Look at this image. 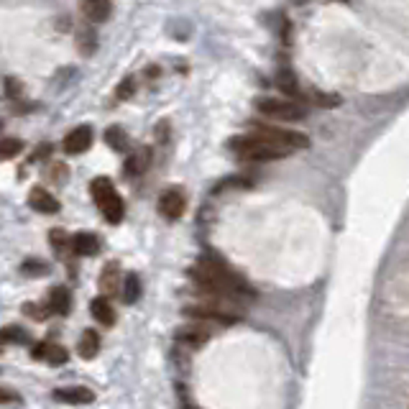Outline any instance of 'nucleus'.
Listing matches in <instances>:
<instances>
[{
  "instance_id": "4468645a",
  "label": "nucleus",
  "mask_w": 409,
  "mask_h": 409,
  "mask_svg": "<svg viewBox=\"0 0 409 409\" xmlns=\"http://www.w3.org/2000/svg\"><path fill=\"white\" fill-rule=\"evenodd\" d=\"M176 343H184V346H192L197 348L202 346L204 340L210 338V332L204 330V327H200V325H187V327H179V330L174 332Z\"/></svg>"
},
{
  "instance_id": "1a4fd4ad",
  "label": "nucleus",
  "mask_w": 409,
  "mask_h": 409,
  "mask_svg": "<svg viewBox=\"0 0 409 409\" xmlns=\"http://www.w3.org/2000/svg\"><path fill=\"white\" fill-rule=\"evenodd\" d=\"M29 204H31V210L44 212V215L59 212V200L54 197L49 190H44V187H34V190L29 192Z\"/></svg>"
},
{
  "instance_id": "2eb2a0df",
  "label": "nucleus",
  "mask_w": 409,
  "mask_h": 409,
  "mask_svg": "<svg viewBox=\"0 0 409 409\" xmlns=\"http://www.w3.org/2000/svg\"><path fill=\"white\" fill-rule=\"evenodd\" d=\"M98 351H100V335H98V330H92V327L82 330V335H79V340H77L79 358L92 361L95 356H98Z\"/></svg>"
},
{
  "instance_id": "a211bd4d",
  "label": "nucleus",
  "mask_w": 409,
  "mask_h": 409,
  "mask_svg": "<svg viewBox=\"0 0 409 409\" xmlns=\"http://www.w3.org/2000/svg\"><path fill=\"white\" fill-rule=\"evenodd\" d=\"M100 248V240L95 233H77L72 235V251L77 256H95Z\"/></svg>"
},
{
  "instance_id": "cd10ccee",
  "label": "nucleus",
  "mask_w": 409,
  "mask_h": 409,
  "mask_svg": "<svg viewBox=\"0 0 409 409\" xmlns=\"http://www.w3.org/2000/svg\"><path fill=\"white\" fill-rule=\"evenodd\" d=\"M6 92L11 95V98H18V95H21V85H18V79L8 77L6 79Z\"/></svg>"
},
{
  "instance_id": "a878e982",
  "label": "nucleus",
  "mask_w": 409,
  "mask_h": 409,
  "mask_svg": "<svg viewBox=\"0 0 409 409\" xmlns=\"http://www.w3.org/2000/svg\"><path fill=\"white\" fill-rule=\"evenodd\" d=\"M312 98L318 100V105H323V108H335L340 103L338 95H323V92H312Z\"/></svg>"
},
{
  "instance_id": "dca6fc26",
  "label": "nucleus",
  "mask_w": 409,
  "mask_h": 409,
  "mask_svg": "<svg viewBox=\"0 0 409 409\" xmlns=\"http://www.w3.org/2000/svg\"><path fill=\"white\" fill-rule=\"evenodd\" d=\"M276 85H279V90H282L284 95H287V100H299V98H304L302 87L297 85L294 72L279 70V74H276Z\"/></svg>"
},
{
  "instance_id": "bb28decb",
  "label": "nucleus",
  "mask_w": 409,
  "mask_h": 409,
  "mask_svg": "<svg viewBox=\"0 0 409 409\" xmlns=\"http://www.w3.org/2000/svg\"><path fill=\"white\" fill-rule=\"evenodd\" d=\"M3 340H18V343H26V340H29V335H26V332H21V330H15L13 325H8L6 327V332H3Z\"/></svg>"
},
{
  "instance_id": "423d86ee",
  "label": "nucleus",
  "mask_w": 409,
  "mask_h": 409,
  "mask_svg": "<svg viewBox=\"0 0 409 409\" xmlns=\"http://www.w3.org/2000/svg\"><path fill=\"white\" fill-rule=\"evenodd\" d=\"M256 110L266 118L276 120H302L304 108L297 100H279V98H256Z\"/></svg>"
},
{
  "instance_id": "c756f323",
  "label": "nucleus",
  "mask_w": 409,
  "mask_h": 409,
  "mask_svg": "<svg viewBox=\"0 0 409 409\" xmlns=\"http://www.w3.org/2000/svg\"><path fill=\"white\" fill-rule=\"evenodd\" d=\"M184 409H197V407H184Z\"/></svg>"
},
{
  "instance_id": "0eeeda50",
  "label": "nucleus",
  "mask_w": 409,
  "mask_h": 409,
  "mask_svg": "<svg viewBox=\"0 0 409 409\" xmlns=\"http://www.w3.org/2000/svg\"><path fill=\"white\" fill-rule=\"evenodd\" d=\"M187 210V200L179 190H167L162 192V197H159V212H162L164 218L169 220H179Z\"/></svg>"
},
{
  "instance_id": "f03ea898",
  "label": "nucleus",
  "mask_w": 409,
  "mask_h": 409,
  "mask_svg": "<svg viewBox=\"0 0 409 409\" xmlns=\"http://www.w3.org/2000/svg\"><path fill=\"white\" fill-rule=\"evenodd\" d=\"M231 151L238 154L240 159L246 162H276V159H287L292 154L290 148L279 146V143L268 141L259 134H248V136H235L231 138Z\"/></svg>"
},
{
  "instance_id": "b1692460",
  "label": "nucleus",
  "mask_w": 409,
  "mask_h": 409,
  "mask_svg": "<svg viewBox=\"0 0 409 409\" xmlns=\"http://www.w3.org/2000/svg\"><path fill=\"white\" fill-rule=\"evenodd\" d=\"M105 138H108V143L115 148V151H126L128 148V138H126V134H123L120 128H108Z\"/></svg>"
},
{
  "instance_id": "5701e85b",
  "label": "nucleus",
  "mask_w": 409,
  "mask_h": 409,
  "mask_svg": "<svg viewBox=\"0 0 409 409\" xmlns=\"http://www.w3.org/2000/svg\"><path fill=\"white\" fill-rule=\"evenodd\" d=\"M23 151V141H18V138H3V143H0V156L3 159H13L15 154H21Z\"/></svg>"
},
{
  "instance_id": "7ed1b4c3",
  "label": "nucleus",
  "mask_w": 409,
  "mask_h": 409,
  "mask_svg": "<svg viewBox=\"0 0 409 409\" xmlns=\"http://www.w3.org/2000/svg\"><path fill=\"white\" fill-rule=\"evenodd\" d=\"M90 192H92V200L98 202L100 212H103V218H105L110 226H115V223H120V220H123L126 204H123L120 195L115 192V184L110 182L108 176H98V179L92 182Z\"/></svg>"
},
{
  "instance_id": "f8f14e48",
  "label": "nucleus",
  "mask_w": 409,
  "mask_h": 409,
  "mask_svg": "<svg viewBox=\"0 0 409 409\" xmlns=\"http://www.w3.org/2000/svg\"><path fill=\"white\" fill-rule=\"evenodd\" d=\"M54 399L67 404H90L95 399V394L87 387H64L54 391Z\"/></svg>"
},
{
  "instance_id": "c85d7f7f",
  "label": "nucleus",
  "mask_w": 409,
  "mask_h": 409,
  "mask_svg": "<svg viewBox=\"0 0 409 409\" xmlns=\"http://www.w3.org/2000/svg\"><path fill=\"white\" fill-rule=\"evenodd\" d=\"M131 92H134V79H126V82L118 87V98H128Z\"/></svg>"
},
{
  "instance_id": "9d476101",
  "label": "nucleus",
  "mask_w": 409,
  "mask_h": 409,
  "mask_svg": "<svg viewBox=\"0 0 409 409\" xmlns=\"http://www.w3.org/2000/svg\"><path fill=\"white\" fill-rule=\"evenodd\" d=\"M79 11H82V15H85L90 23H103L110 18L113 6H110L108 0H85V3L79 6Z\"/></svg>"
},
{
  "instance_id": "412c9836",
  "label": "nucleus",
  "mask_w": 409,
  "mask_h": 409,
  "mask_svg": "<svg viewBox=\"0 0 409 409\" xmlns=\"http://www.w3.org/2000/svg\"><path fill=\"white\" fill-rule=\"evenodd\" d=\"M49 240H51V246H54V251H57L59 256L67 254V251L72 248V238L64 233L62 228H54V231L49 233Z\"/></svg>"
},
{
  "instance_id": "393cba45",
  "label": "nucleus",
  "mask_w": 409,
  "mask_h": 409,
  "mask_svg": "<svg viewBox=\"0 0 409 409\" xmlns=\"http://www.w3.org/2000/svg\"><path fill=\"white\" fill-rule=\"evenodd\" d=\"M44 358L57 366V363H64V361H67V351H64L62 346H46V356H44Z\"/></svg>"
},
{
  "instance_id": "6ab92c4d",
  "label": "nucleus",
  "mask_w": 409,
  "mask_h": 409,
  "mask_svg": "<svg viewBox=\"0 0 409 409\" xmlns=\"http://www.w3.org/2000/svg\"><path fill=\"white\" fill-rule=\"evenodd\" d=\"M77 49L82 57H90V54H95V49H98V34H95V29H92L90 23H85V26H79L77 31Z\"/></svg>"
},
{
  "instance_id": "aec40b11",
  "label": "nucleus",
  "mask_w": 409,
  "mask_h": 409,
  "mask_svg": "<svg viewBox=\"0 0 409 409\" xmlns=\"http://www.w3.org/2000/svg\"><path fill=\"white\" fill-rule=\"evenodd\" d=\"M123 302L126 304H134L138 302V297H141V282H138V276L136 274H128L126 282H123Z\"/></svg>"
},
{
  "instance_id": "20e7f679",
  "label": "nucleus",
  "mask_w": 409,
  "mask_h": 409,
  "mask_svg": "<svg viewBox=\"0 0 409 409\" xmlns=\"http://www.w3.org/2000/svg\"><path fill=\"white\" fill-rule=\"evenodd\" d=\"M184 318L195 320V323H215V325H235L240 323V312L235 307H226L218 302H202V304H190L182 310Z\"/></svg>"
},
{
  "instance_id": "4be33fe9",
  "label": "nucleus",
  "mask_w": 409,
  "mask_h": 409,
  "mask_svg": "<svg viewBox=\"0 0 409 409\" xmlns=\"http://www.w3.org/2000/svg\"><path fill=\"white\" fill-rule=\"evenodd\" d=\"M21 271L26 276H46L51 271V266L46 261H39V259H29V261L21 266Z\"/></svg>"
},
{
  "instance_id": "ddd939ff",
  "label": "nucleus",
  "mask_w": 409,
  "mask_h": 409,
  "mask_svg": "<svg viewBox=\"0 0 409 409\" xmlns=\"http://www.w3.org/2000/svg\"><path fill=\"white\" fill-rule=\"evenodd\" d=\"M46 307H49V312H54V315H70V307H72L70 290H67V287H51Z\"/></svg>"
},
{
  "instance_id": "f3484780",
  "label": "nucleus",
  "mask_w": 409,
  "mask_h": 409,
  "mask_svg": "<svg viewBox=\"0 0 409 409\" xmlns=\"http://www.w3.org/2000/svg\"><path fill=\"white\" fill-rule=\"evenodd\" d=\"M118 287H120V266L115 261H110L100 271V290L105 292V294H115Z\"/></svg>"
},
{
  "instance_id": "f257e3e1",
  "label": "nucleus",
  "mask_w": 409,
  "mask_h": 409,
  "mask_svg": "<svg viewBox=\"0 0 409 409\" xmlns=\"http://www.w3.org/2000/svg\"><path fill=\"white\" fill-rule=\"evenodd\" d=\"M190 279L197 292L212 297L218 304H228V307L256 297L254 287L238 271H233V268L228 266L226 261H220L218 256H202L190 268Z\"/></svg>"
},
{
  "instance_id": "9b49d317",
  "label": "nucleus",
  "mask_w": 409,
  "mask_h": 409,
  "mask_svg": "<svg viewBox=\"0 0 409 409\" xmlns=\"http://www.w3.org/2000/svg\"><path fill=\"white\" fill-rule=\"evenodd\" d=\"M90 312H92V318L98 320L103 327L115 325V307L110 304L108 297H95V299L90 302Z\"/></svg>"
},
{
  "instance_id": "6e6552de",
  "label": "nucleus",
  "mask_w": 409,
  "mask_h": 409,
  "mask_svg": "<svg viewBox=\"0 0 409 409\" xmlns=\"http://www.w3.org/2000/svg\"><path fill=\"white\" fill-rule=\"evenodd\" d=\"M90 143H92V128L90 126H77L64 136L62 148L67 151V154H82V151L90 148Z\"/></svg>"
},
{
  "instance_id": "39448f33",
  "label": "nucleus",
  "mask_w": 409,
  "mask_h": 409,
  "mask_svg": "<svg viewBox=\"0 0 409 409\" xmlns=\"http://www.w3.org/2000/svg\"><path fill=\"white\" fill-rule=\"evenodd\" d=\"M251 128H254V134L264 136V138L279 143V146H284V148H290V151L310 146V136L302 134V131H294V128L268 126V123H261V120H251Z\"/></svg>"
}]
</instances>
